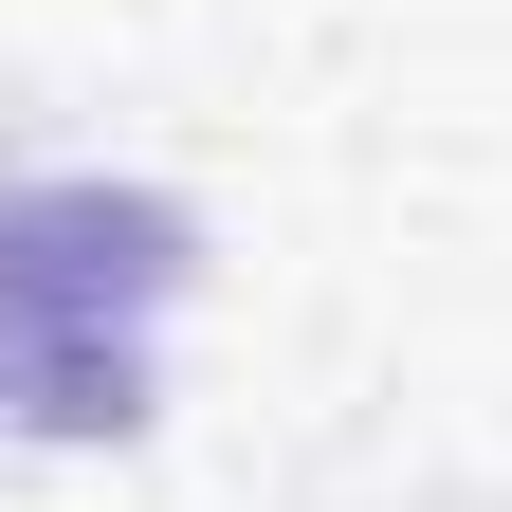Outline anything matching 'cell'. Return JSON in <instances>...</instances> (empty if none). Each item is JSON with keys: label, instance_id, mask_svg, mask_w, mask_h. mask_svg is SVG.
I'll use <instances>...</instances> for the list:
<instances>
[{"label": "cell", "instance_id": "1", "mask_svg": "<svg viewBox=\"0 0 512 512\" xmlns=\"http://www.w3.org/2000/svg\"><path fill=\"white\" fill-rule=\"evenodd\" d=\"M183 275H202L183 202H147V183H19L0 202V421L19 439H128Z\"/></svg>", "mask_w": 512, "mask_h": 512}]
</instances>
